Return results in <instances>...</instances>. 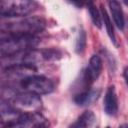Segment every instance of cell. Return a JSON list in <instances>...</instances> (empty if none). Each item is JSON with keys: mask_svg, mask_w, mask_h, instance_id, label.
<instances>
[{"mask_svg": "<svg viewBox=\"0 0 128 128\" xmlns=\"http://www.w3.org/2000/svg\"><path fill=\"white\" fill-rule=\"evenodd\" d=\"M39 43V38L35 35H8L2 38L0 50L2 57H9L30 49H34Z\"/></svg>", "mask_w": 128, "mask_h": 128, "instance_id": "obj_1", "label": "cell"}, {"mask_svg": "<svg viewBox=\"0 0 128 128\" xmlns=\"http://www.w3.org/2000/svg\"><path fill=\"white\" fill-rule=\"evenodd\" d=\"M46 22L41 17H28L15 22L3 23L1 31L8 35H35L45 29Z\"/></svg>", "mask_w": 128, "mask_h": 128, "instance_id": "obj_2", "label": "cell"}, {"mask_svg": "<svg viewBox=\"0 0 128 128\" xmlns=\"http://www.w3.org/2000/svg\"><path fill=\"white\" fill-rule=\"evenodd\" d=\"M37 8L34 0H2L0 13L2 17L26 16Z\"/></svg>", "mask_w": 128, "mask_h": 128, "instance_id": "obj_3", "label": "cell"}, {"mask_svg": "<svg viewBox=\"0 0 128 128\" xmlns=\"http://www.w3.org/2000/svg\"><path fill=\"white\" fill-rule=\"evenodd\" d=\"M20 86L25 91L34 92L38 95L51 93L54 89V85L50 79L43 75L31 74L20 80Z\"/></svg>", "mask_w": 128, "mask_h": 128, "instance_id": "obj_4", "label": "cell"}, {"mask_svg": "<svg viewBox=\"0 0 128 128\" xmlns=\"http://www.w3.org/2000/svg\"><path fill=\"white\" fill-rule=\"evenodd\" d=\"M40 95L30 92V91H25L23 93H18L14 95L12 99V105L16 109H21V110H31V111H36L41 107V99L39 97Z\"/></svg>", "mask_w": 128, "mask_h": 128, "instance_id": "obj_5", "label": "cell"}, {"mask_svg": "<svg viewBox=\"0 0 128 128\" xmlns=\"http://www.w3.org/2000/svg\"><path fill=\"white\" fill-rule=\"evenodd\" d=\"M48 125L49 122L41 114L29 111L19 114L12 127H46Z\"/></svg>", "mask_w": 128, "mask_h": 128, "instance_id": "obj_6", "label": "cell"}, {"mask_svg": "<svg viewBox=\"0 0 128 128\" xmlns=\"http://www.w3.org/2000/svg\"><path fill=\"white\" fill-rule=\"evenodd\" d=\"M102 70V60L98 55H93L90 58L89 65L83 72V80L84 82L89 85L93 81H95L98 76L100 75V72Z\"/></svg>", "mask_w": 128, "mask_h": 128, "instance_id": "obj_7", "label": "cell"}, {"mask_svg": "<svg viewBox=\"0 0 128 128\" xmlns=\"http://www.w3.org/2000/svg\"><path fill=\"white\" fill-rule=\"evenodd\" d=\"M104 111L107 115H115L118 111V101L114 86H109L104 96Z\"/></svg>", "mask_w": 128, "mask_h": 128, "instance_id": "obj_8", "label": "cell"}, {"mask_svg": "<svg viewBox=\"0 0 128 128\" xmlns=\"http://www.w3.org/2000/svg\"><path fill=\"white\" fill-rule=\"evenodd\" d=\"M109 7L111 10V14L113 17V20L116 24V26L120 29L123 30L124 28V16H123V11L121 8V5L118 0H108Z\"/></svg>", "mask_w": 128, "mask_h": 128, "instance_id": "obj_9", "label": "cell"}, {"mask_svg": "<svg viewBox=\"0 0 128 128\" xmlns=\"http://www.w3.org/2000/svg\"><path fill=\"white\" fill-rule=\"evenodd\" d=\"M100 94V90H90V91H84L80 94H77L74 97V101L78 105H88L95 101Z\"/></svg>", "mask_w": 128, "mask_h": 128, "instance_id": "obj_10", "label": "cell"}, {"mask_svg": "<svg viewBox=\"0 0 128 128\" xmlns=\"http://www.w3.org/2000/svg\"><path fill=\"white\" fill-rule=\"evenodd\" d=\"M95 120H96V117H95L94 113L90 110H87L79 116L77 122L75 124H73V126H75V127H89V126H92L94 124Z\"/></svg>", "mask_w": 128, "mask_h": 128, "instance_id": "obj_11", "label": "cell"}, {"mask_svg": "<svg viewBox=\"0 0 128 128\" xmlns=\"http://www.w3.org/2000/svg\"><path fill=\"white\" fill-rule=\"evenodd\" d=\"M101 13H102V19L104 21V24H105V27H106V31H107V34L108 36L110 37L111 41L116 44V37H115V33H114V28H113V25H112V22L108 16V13L106 11V9L104 7L101 8Z\"/></svg>", "mask_w": 128, "mask_h": 128, "instance_id": "obj_12", "label": "cell"}, {"mask_svg": "<svg viewBox=\"0 0 128 128\" xmlns=\"http://www.w3.org/2000/svg\"><path fill=\"white\" fill-rule=\"evenodd\" d=\"M87 6H88V10H89V14L91 16V20L93 22V24L95 26H97L98 28H101L102 25V18L100 16L99 11L97 10L96 6L93 4L92 0H87Z\"/></svg>", "mask_w": 128, "mask_h": 128, "instance_id": "obj_13", "label": "cell"}, {"mask_svg": "<svg viewBox=\"0 0 128 128\" xmlns=\"http://www.w3.org/2000/svg\"><path fill=\"white\" fill-rule=\"evenodd\" d=\"M86 45V34L84 31H80L78 34V37L76 39V44H75V51L76 53L80 54L84 51Z\"/></svg>", "mask_w": 128, "mask_h": 128, "instance_id": "obj_14", "label": "cell"}, {"mask_svg": "<svg viewBox=\"0 0 128 128\" xmlns=\"http://www.w3.org/2000/svg\"><path fill=\"white\" fill-rule=\"evenodd\" d=\"M70 1L77 7H82L83 6V0H70Z\"/></svg>", "mask_w": 128, "mask_h": 128, "instance_id": "obj_15", "label": "cell"}, {"mask_svg": "<svg viewBox=\"0 0 128 128\" xmlns=\"http://www.w3.org/2000/svg\"><path fill=\"white\" fill-rule=\"evenodd\" d=\"M124 78H125V81H126V83L128 85V68H126L124 70Z\"/></svg>", "mask_w": 128, "mask_h": 128, "instance_id": "obj_16", "label": "cell"}, {"mask_svg": "<svg viewBox=\"0 0 128 128\" xmlns=\"http://www.w3.org/2000/svg\"><path fill=\"white\" fill-rule=\"evenodd\" d=\"M123 1H124V3H125L127 6H128V0H123Z\"/></svg>", "mask_w": 128, "mask_h": 128, "instance_id": "obj_17", "label": "cell"}]
</instances>
